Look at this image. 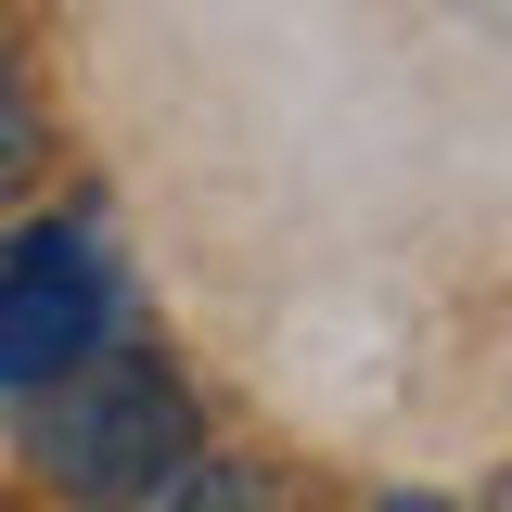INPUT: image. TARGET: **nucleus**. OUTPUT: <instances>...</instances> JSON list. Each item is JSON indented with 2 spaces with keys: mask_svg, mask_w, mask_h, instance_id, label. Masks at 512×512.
<instances>
[{
  "mask_svg": "<svg viewBox=\"0 0 512 512\" xmlns=\"http://www.w3.org/2000/svg\"><path fill=\"white\" fill-rule=\"evenodd\" d=\"M205 461V423H192V384L154 359V346H90L64 384H39V423H26V474L77 512H154Z\"/></svg>",
  "mask_w": 512,
  "mask_h": 512,
  "instance_id": "nucleus-1",
  "label": "nucleus"
},
{
  "mask_svg": "<svg viewBox=\"0 0 512 512\" xmlns=\"http://www.w3.org/2000/svg\"><path fill=\"white\" fill-rule=\"evenodd\" d=\"M116 333V269L90 256V231H13L0 244V384H64L90 346Z\"/></svg>",
  "mask_w": 512,
  "mask_h": 512,
  "instance_id": "nucleus-2",
  "label": "nucleus"
},
{
  "mask_svg": "<svg viewBox=\"0 0 512 512\" xmlns=\"http://www.w3.org/2000/svg\"><path fill=\"white\" fill-rule=\"evenodd\" d=\"M154 512H295V487H282L269 461H192Z\"/></svg>",
  "mask_w": 512,
  "mask_h": 512,
  "instance_id": "nucleus-3",
  "label": "nucleus"
},
{
  "mask_svg": "<svg viewBox=\"0 0 512 512\" xmlns=\"http://www.w3.org/2000/svg\"><path fill=\"white\" fill-rule=\"evenodd\" d=\"M39 180V103H26V77H13V52H0V205Z\"/></svg>",
  "mask_w": 512,
  "mask_h": 512,
  "instance_id": "nucleus-4",
  "label": "nucleus"
},
{
  "mask_svg": "<svg viewBox=\"0 0 512 512\" xmlns=\"http://www.w3.org/2000/svg\"><path fill=\"white\" fill-rule=\"evenodd\" d=\"M372 512H474V500H436V487H397V500H372Z\"/></svg>",
  "mask_w": 512,
  "mask_h": 512,
  "instance_id": "nucleus-5",
  "label": "nucleus"
}]
</instances>
